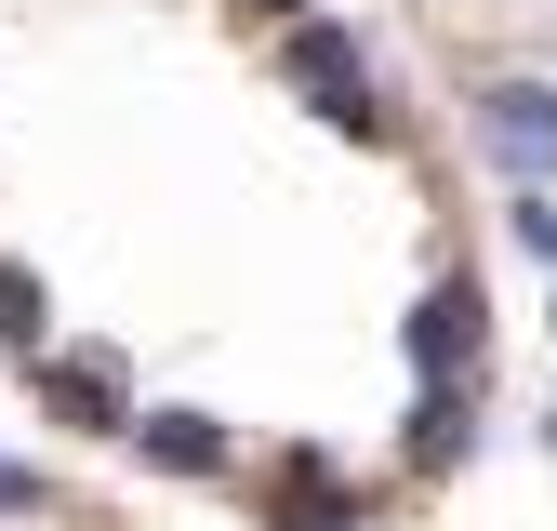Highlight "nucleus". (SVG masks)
<instances>
[{
    "label": "nucleus",
    "mask_w": 557,
    "mask_h": 531,
    "mask_svg": "<svg viewBox=\"0 0 557 531\" xmlns=\"http://www.w3.org/2000/svg\"><path fill=\"white\" fill-rule=\"evenodd\" d=\"M133 452L173 465V479H213V465H226V425L213 412H133Z\"/></svg>",
    "instance_id": "5"
},
{
    "label": "nucleus",
    "mask_w": 557,
    "mask_h": 531,
    "mask_svg": "<svg viewBox=\"0 0 557 531\" xmlns=\"http://www.w3.org/2000/svg\"><path fill=\"white\" fill-rule=\"evenodd\" d=\"M27 372H40V398H53L66 425H107V439H133V412H120V372H107V359H27Z\"/></svg>",
    "instance_id": "4"
},
{
    "label": "nucleus",
    "mask_w": 557,
    "mask_h": 531,
    "mask_svg": "<svg viewBox=\"0 0 557 531\" xmlns=\"http://www.w3.org/2000/svg\"><path fill=\"white\" fill-rule=\"evenodd\" d=\"M478 160L505 186H544L557 173V81H492L478 94Z\"/></svg>",
    "instance_id": "2"
},
{
    "label": "nucleus",
    "mask_w": 557,
    "mask_h": 531,
    "mask_svg": "<svg viewBox=\"0 0 557 531\" xmlns=\"http://www.w3.org/2000/svg\"><path fill=\"white\" fill-rule=\"evenodd\" d=\"M478 439V412H465V385H425V398H411V465H451Z\"/></svg>",
    "instance_id": "6"
},
{
    "label": "nucleus",
    "mask_w": 557,
    "mask_h": 531,
    "mask_svg": "<svg viewBox=\"0 0 557 531\" xmlns=\"http://www.w3.org/2000/svg\"><path fill=\"white\" fill-rule=\"evenodd\" d=\"M278 505H293V531H345V492H332V465H293V479H278Z\"/></svg>",
    "instance_id": "8"
},
{
    "label": "nucleus",
    "mask_w": 557,
    "mask_h": 531,
    "mask_svg": "<svg viewBox=\"0 0 557 531\" xmlns=\"http://www.w3.org/2000/svg\"><path fill=\"white\" fill-rule=\"evenodd\" d=\"M478 359V280H438L425 306H411V372H425V385H451Z\"/></svg>",
    "instance_id": "3"
},
{
    "label": "nucleus",
    "mask_w": 557,
    "mask_h": 531,
    "mask_svg": "<svg viewBox=\"0 0 557 531\" xmlns=\"http://www.w3.org/2000/svg\"><path fill=\"white\" fill-rule=\"evenodd\" d=\"M40 505V479H27V465H0V518H27Z\"/></svg>",
    "instance_id": "9"
},
{
    "label": "nucleus",
    "mask_w": 557,
    "mask_h": 531,
    "mask_svg": "<svg viewBox=\"0 0 557 531\" xmlns=\"http://www.w3.org/2000/svg\"><path fill=\"white\" fill-rule=\"evenodd\" d=\"M278 66H293V94L332 120V133H359V147H385V94H372V66L359 40H345L332 14H293V40H278Z\"/></svg>",
    "instance_id": "1"
},
{
    "label": "nucleus",
    "mask_w": 557,
    "mask_h": 531,
    "mask_svg": "<svg viewBox=\"0 0 557 531\" xmlns=\"http://www.w3.org/2000/svg\"><path fill=\"white\" fill-rule=\"evenodd\" d=\"M40 319H53L40 266H0V346H14V359H40Z\"/></svg>",
    "instance_id": "7"
}]
</instances>
